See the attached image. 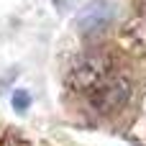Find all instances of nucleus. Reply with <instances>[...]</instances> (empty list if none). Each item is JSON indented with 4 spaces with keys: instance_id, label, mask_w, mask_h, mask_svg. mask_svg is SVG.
I'll return each mask as SVG.
<instances>
[{
    "instance_id": "nucleus-1",
    "label": "nucleus",
    "mask_w": 146,
    "mask_h": 146,
    "mask_svg": "<svg viewBox=\"0 0 146 146\" xmlns=\"http://www.w3.org/2000/svg\"><path fill=\"white\" fill-rule=\"evenodd\" d=\"M110 74H115L113 54L105 49H90V51L74 56V62L69 64V72H67V82L74 92H85L90 98Z\"/></svg>"
},
{
    "instance_id": "nucleus-2",
    "label": "nucleus",
    "mask_w": 146,
    "mask_h": 146,
    "mask_svg": "<svg viewBox=\"0 0 146 146\" xmlns=\"http://www.w3.org/2000/svg\"><path fill=\"white\" fill-rule=\"evenodd\" d=\"M128 98H131V77L123 72H115L90 95V105L98 113H115L118 108L126 105Z\"/></svg>"
},
{
    "instance_id": "nucleus-3",
    "label": "nucleus",
    "mask_w": 146,
    "mask_h": 146,
    "mask_svg": "<svg viewBox=\"0 0 146 146\" xmlns=\"http://www.w3.org/2000/svg\"><path fill=\"white\" fill-rule=\"evenodd\" d=\"M113 15H115V8H113V3L110 0H90L80 13H77V21H74V26H77V31H82V33H98V31H103L110 21H113Z\"/></svg>"
},
{
    "instance_id": "nucleus-4",
    "label": "nucleus",
    "mask_w": 146,
    "mask_h": 146,
    "mask_svg": "<svg viewBox=\"0 0 146 146\" xmlns=\"http://www.w3.org/2000/svg\"><path fill=\"white\" fill-rule=\"evenodd\" d=\"M28 105H31V92L28 90H15L13 92V108L18 113H23V110H28Z\"/></svg>"
}]
</instances>
